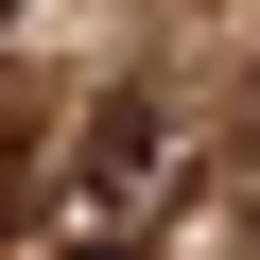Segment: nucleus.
<instances>
[{
    "mask_svg": "<svg viewBox=\"0 0 260 260\" xmlns=\"http://www.w3.org/2000/svg\"><path fill=\"white\" fill-rule=\"evenodd\" d=\"M174 208H191V104H174V87H104V104L70 121V156H52L35 243H52V260H156Z\"/></svg>",
    "mask_w": 260,
    "mask_h": 260,
    "instance_id": "f257e3e1",
    "label": "nucleus"
},
{
    "mask_svg": "<svg viewBox=\"0 0 260 260\" xmlns=\"http://www.w3.org/2000/svg\"><path fill=\"white\" fill-rule=\"evenodd\" d=\"M243 191H260V156H243Z\"/></svg>",
    "mask_w": 260,
    "mask_h": 260,
    "instance_id": "f03ea898",
    "label": "nucleus"
}]
</instances>
